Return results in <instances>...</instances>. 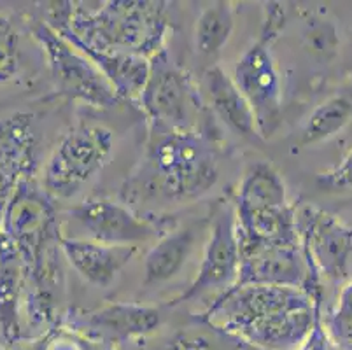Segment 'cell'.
<instances>
[{
	"instance_id": "10",
	"label": "cell",
	"mask_w": 352,
	"mask_h": 350,
	"mask_svg": "<svg viewBox=\"0 0 352 350\" xmlns=\"http://www.w3.org/2000/svg\"><path fill=\"white\" fill-rule=\"evenodd\" d=\"M240 270V240L236 231L235 205L223 201L210 216L207 239L200 268L184 293L179 294L168 307L174 308L186 301L206 296L212 291L225 293L235 285Z\"/></svg>"
},
{
	"instance_id": "6",
	"label": "cell",
	"mask_w": 352,
	"mask_h": 350,
	"mask_svg": "<svg viewBox=\"0 0 352 350\" xmlns=\"http://www.w3.org/2000/svg\"><path fill=\"white\" fill-rule=\"evenodd\" d=\"M114 131L98 123L70 127L51 151L41 186L51 200H70L105 168L114 151Z\"/></svg>"
},
{
	"instance_id": "14",
	"label": "cell",
	"mask_w": 352,
	"mask_h": 350,
	"mask_svg": "<svg viewBox=\"0 0 352 350\" xmlns=\"http://www.w3.org/2000/svg\"><path fill=\"white\" fill-rule=\"evenodd\" d=\"M62 252L74 272L95 287H107L130 265L139 247L109 245L81 237L62 235Z\"/></svg>"
},
{
	"instance_id": "20",
	"label": "cell",
	"mask_w": 352,
	"mask_h": 350,
	"mask_svg": "<svg viewBox=\"0 0 352 350\" xmlns=\"http://www.w3.org/2000/svg\"><path fill=\"white\" fill-rule=\"evenodd\" d=\"M74 46L98 67L109 85L114 88L120 100L139 102L147 77H149V58L137 56V54L102 53V51L89 50L78 44Z\"/></svg>"
},
{
	"instance_id": "16",
	"label": "cell",
	"mask_w": 352,
	"mask_h": 350,
	"mask_svg": "<svg viewBox=\"0 0 352 350\" xmlns=\"http://www.w3.org/2000/svg\"><path fill=\"white\" fill-rule=\"evenodd\" d=\"M135 350H259L239 336L207 319L204 314H190L172 329L139 343Z\"/></svg>"
},
{
	"instance_id": "23",
	"label": "cell",
	"mask_w": 352,
	"mask_h": 350,
	"mask_svg": "<svg viewBox=\"0 0 352 350\" xmlns=\"http://www.w3.org/2000/svg\"><path fill=\"white\" fill-rule=\"evenodd\" d=\"M235 30V8L219 0L201 9L193 30L195 50L206 58H216L225 50Z\"/></svg>"
},
{
	"instance_id": "8",
	"label": "cell",
	"mask_w": 352,
	"mask_h": 350,
	"mask_svg": "<svg viewBox=\"0 0 352 350\" xmlns=\"http://www.w3.org/2000/svg\"><path fill=\"white\" fill-rule=\"evenodd\" d=\"M65 217L85 233L81 239L109 245L139 247L156 242L175 226L172 219L142 214L111 198H86L69 208Z\"/></svg>"
},
{
	"instance_id": "30",
	"label": "cell",
	"mask_w": 352,
	"mask_h": 350,
	"mask_svg": "<svg viewBox=\"0 0 352 350\" xmlns=\"http://www.w3.org/2000/svg\"><path fill=\"white\" fill-rule=\"evenodd\" d=\"M16 186L6 177L4 173L0 172V221H2V214L6 210V205H8L9 198H11L12 191H14Z\"/></svg>"
},
{
	"instance_id": "31",
	"label": "cell",
	"mask_w": 352,
	"mask_h": 350,
	"mask_svg": "<svg viewBox=\"0 0 352 350\" xmlns=\"http://www.w3.org/2000/svg\"><path fill=\"white\" fill-rule=\"evenodd\" d=\"M0 350H8V349H2V347H0Z\"/></svg>"
},
{
	"instance_id": "28",
	"label": "cell",
	"mask_w": 352,
	"mask_h": 350,
	"mask_svg": "<svg viewBox=\"0 0 352 350\" xmlns=\"http://www.w3.org/2000/svg\"><path fill=\"white\" fill-rule=\"evenodd\" d=\"M307 46L314 54L329 58L337 53V30L331 23H312L305 32Z\"/></svg>"
},
{
	"instance_id": "22",
	"label": "cell",
	"mask_w": 352,
	"mask_h": 350,
	"mask_svg": "<svg viewBox=\"0 0 352 350\" xmlns=\"http://www.w3.org/2000/svg\"><path fill=\"white\" fill-rule=\"evenodd\" d=\"M291 204L283 175L272 163L256 162L248 166L240 181L235 208L277 207Z\"/></svg>"
},
{
	"instance_id": "17",
	"label": "cell",
	"mask_w": 352,
	"mask_h": 350,
	"mask_svg": "<svg viewBox=\"0 0 352 350\" xmlns=\"http://www.w3.org/2000/svg\"><path fill=\"white\" fill-rule=\"evenodd\" d=\"M27 289V268L20 250L0 235V335L8 345L23 338L21 308Z\"/></svg>"
},
{
	"instance_id": "13",
	"label": "cell",
	"mask_w": 352,
	"mask_h": 350,
	"mask_svg": "<svg viewBox=\"0 0 352 350\" xmlns=\"http://www.w3.org/2000/svg\"><path fill=\"white\" fill-rule=\"evenodd\" d=\"M245 284L300 287L318 300H322L324 291L322 282L314 274L302 243L240 250V270L235 285Z\"/></svg>"
},
{
	"instance_id": "19",
	"label": "cell",
	"mask_w": 352,
	"mask_h": 350,
	"mask_svg": "<svg viewBox=\"0 0 352 350\" xmlns=\"http://www.w3.org/2000/svg\"><path fill=\"white\" fill-rule=\"evenodd\" d=\"M197 239V224H184L174 226L156 240L144 261V285L156 287L174 281L190 261Z\"/></svg>"
},
{
	"instance_id": "7",
	"label": "cell",
	"mask_w": 352,
	"mask_h": 350,
	"mask_svg": "<svg viewBox=\"0 0 352 350\" xmlns=\"http://www.w3.org/2000/svg\"><path fill=\"white\" fill-rule=\"evenodd\" d=\"M32 35L43 50L54 85L62 95L94 109H113L120 102L98 67L46 21L35 23Z\"/></svg>"
},
{
	"instance_id": "25",
	"label": "cell",
	"mask_w": 352,
	"mask_h": 350,
	"mask_svg": "<svg viewBox=\"0 0 352 350\" xmlns=\"http://www.w3.org/2000/svg\"><path fill=\"white\" fill-rule=\"evenodd\" d=\"M32 350H109L95 338L82 333L78 327L70 326L65 320L51 326L39 335Z\"/></svg>"
},
{
	"instance_id": "24",
	"label": "cell",
	"mask_w": 352,
	"mask_h": 350,
	"mask_svg": "<svg viewBox=\"0 0 352 350\" xmlns=\"http://www.w3.org/2000/svg\"><path fill=\"white\" fill-rule=\"evenodd\" d=\"M23 70V44L12 19L0 12V86H8Z\"/></svg>"
},
{
	"instance_id": "29",
	"label": "cell",
	"mask_w": 352,
	"mask_h": 350,
	"mask_svg": "<svg viewBox=\"0 0 352 350\" xmlns=\"http://www.w3.org/2000/svg\"><path fill=\"white\" fill-rule=\"evenodd\" d=\"M298 350H344V345L329 333L328 326L324 322V316L321 312L316 322H314L309 336L303 340Z\"/></svg>"
},
{
	"instance_id": "5",
	"label": "cell",
	"mask_w": 352,
	"mask_h": 350,
	"mask_svg": "<svg viewBox=\"0 0 352 350\" xmlns=\"http://www.w3.org/2000/svg\"><path fill=\"white\" fill-rule=\"evenodd\" d=\"M151 133H186L198 130V120H209V107L190 74L166 50L149 60V77L139 98Z\"/></svg>"
},
{
	"instance_id": "15",
	"label": "cell",
	"mask_w": 352,
	"mask_h": 350,
	"mask_svg": "<svg viewBox=\"0 0 352 350\" xmlns=\"http://www.w3.org/2000/svg\"><path fill=\"white\" fill-rule=\"evenodd\" d=\"M201 91L210 114L232 133L248 140L261 139L248 98L242 95L233 77L219 65H210L206 70L201 77Z\"/></svg>"
},
{
	"instance_id": "11",
	"label": "cell",
	"mask_w": 352,
	"mask_h": 350,
	"mask_svg": "<svg viewBox=\"0 0 352 350\" xmlns=\"http://www.w3.org/2000/svg\"><path fill=\"white\" fill-rule=\"evenodd\" d=\"M272 43L259 35L239 58L232 76L254 112L261 139H270L283 123V85Z\"/></svg>"
},
{
	"instance_id": "26",
	"label": "cell",
	"mask_w": 352,
	"mask_h": 350,
	"mask_svg": "<svg viewBox=\"0 0 352 350\" xmlns=\"http://www.w3.org/2000/svg\"><path fill=\"white\" fill-rule=\"evenodd\" d=\"M324 322L342 345H352V277L340 285Z\"/></svg>"
},
{
	"instance_id": "2",
	"label": "cell",
	"mask_w": 352,
	"mask_h": 350,
	"mask_svg": "<svg viewBox=\"0 0 352 350\" xmlns=\"http://www.w3.org/2000/svg\"><path fill=\"white\" fill-rule=\"evenodd\" d=\"M219 151L209 133H151L146 151L124 181V204L142 212L151 204H191L217 184Z\"/></svg>"
},
{
	"instance_id": "21",
	"label": "cell",
	"mask_w": 352,
	"mask_h": 350,
	"mask_svg": "<svg viewBox=\"0 0 352 350\" xmlns=\"http://www.w3.org/2000/svg\"><path fill=\"white\" fill-rule=\"evenodd\" d=\"M352 124V95L335 93L314 109L298 133L300 147H316L329 142Z\"/></svg>"
},
{
	"instance_id": "4",
	"label": "cell",
	"mask_w": 352,
	"mask_h": 350,
	"mask_svg": "<svg viewBox=\"0 0 352 350\" xmlns=\"http://www.w3.org/2000/svg\"><path fill=\"white\" fill-rule=\"evenodd\" d=\"M0 235L18 247L30 284L39 287L65 284L58 212L50 195L34 177L16 184L2 214Z\"/></svg>"
},
{
	"instance_id": "9",
	"label": "cell",
	"mask_w": 352,
	"mask_h": 350,
	"mask_svg": "<svg viewBox=\"0 0 352 350\" xmlns=\"http://www.w3.org/2000/svg\"><path fill=\"white\" fill-rule=\"evenodd\" d=\"M296 224L307 259L322 285L344 284L352 261V224L316 205L296 208Z\"/></svg>"
},
{
	"instance_id": "1",
	"label": "cell",
	"mask_w": 352,
	"mask_h": 350,
	"mask_svg": "<svg viewBox=\"0 0 352 350\" xmlns=\"http://www.w3.org/2000/svg\"><path fill=\"white\" fill-rule=\"evenodd\" d=\"M322 312V300L300 287L245 284L217 294L201 312L259 350H298Z\"/></svg>"
},
{
	"instance_id": "27",
	"label": "cell",
	"mask_w": 352,
	"mask_h": 350,
	"mask_svg": "<svg viewBox=\"0 0 352 350\" xmlns=\"http://www.w3.org/2000/svg\"><path fill=\"white\" fill-rule=\"evenodd\" d=\"M316 184L321 191L338 193L352 191V147L340 158V162L316 175Z\"/></svg>"
},
{
	"instance_id": "12",
	"label": "cell",
	"mask_w": 352,
	"mask_h": 350,
	"mask_svg": "<svg viewBox=\"0 0 352 350\" xmlns=\"http://www.w3.org/2000/svg\"><path fill=\"white\" fill-rule=\"evenodd\" d=\"M70 326L100 342L109 350L128 343H144L163 331L165 312L162 307L133 301H111L88 312H70L63 319Z\"/></svg>"
},
{
	"instance_id": "18",
	"label": "cell",
	"mask_w": 352,
	"mask_h": 350,
	"mask_svg": "<svg viewBox=\"0 0 352 350\" xmlns=\"http://www.w3.org/2000/svg\"><path fill=\"white\" fill-rule=\"evenodd\" d=\"M37 165V135L34 118L27 112H14L0 121V172L18 184L34 177Z\"/></svg>"
},
{
	"instance_id": "3",
	"label": "cell",
	"mask_w": 352,
	"mask_h": 350,
	"mask_svg": "<svg viewBox=\"0 0 352 350\" xmlns=\"http://www.w3.org/2000/svg\"><path fill=\"white\" fill-rule=\"evenodd\" d=\"M50 6L44 21L72 44L149 60L165 50L170 28L168 2L109 0L97 8H88L82 2H53Z\"/></svg>"
}]
</instances>
